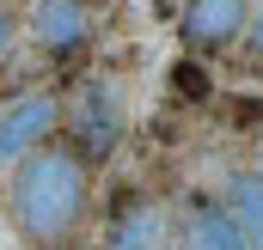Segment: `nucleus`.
<instances>
[{"label": "nucleus", "instance_id": "obj_8", "mask_svg": "<svg viewBox=\"0 0 263 250\" xmlns=\"http://www.w3.org/2000/svg\"><path fill=\"white\" fill-rule=\"evenodd\" d=\"M227 207H233L245 244L263 250V171H239V177L227 183Z\"/></svg>", "mask_w": 263, "mask_h": 250}, {"label": "nucleus", "instance_id": "obj_9", "mask_svg": "<svg viewBox=\"0 0 263 250\" xmlns=\"http://www.w3.org/2000/svg\"><path fill=\"white\" fill-rule=\"evenodd\" d=\"M172 92H178L184 104H202V98H208V73H202L196 61H178L172 67Z\"/></svg>", "mask_w": 263, "mask_h": 250}, {"label": "nucleus", "instance_id": "obj_1", "mask_svg": "<svg viewBox=\"0 0 263 250\" xmlns=\"http://www.w3.org/2000/svg\"><path fill=\"white\" fill-rule=\"evenodd\" d=\"M12 226L31 244H62L86 214L92 195V159L73 140H43L37 153H25L12 165Z\"/></svg>", "mask_w": 263, "mask_h": 250}, {"label": "nucleus", "instance_id": "obj_5", "mask_svg": "<svg viewBox=\"0 0 263 250\" xmlns=\"http://www.w3.org/2000/svg\"><path fill=\"white\" fill-rule=\"evenodd\" d=\"M31 37H37L49 55H73V49H86L92 18H86L80 0H37V12H31Z\"/></svg>", "mask_w": 263, "mask_h": 250}, {"label": "nucleus", "instance_id": "obj_3", "mask_svg": "<svg viewBox=\"0 0 263 250\" xmlns=\"http://www.w3.org/2000/svg\"><path fill=\"white\" fill-rule=\"evenodd\" d=\"M55 122H62V98L55 92H18L0 110V171H12L25 153L55 140Z\"/></svg>", "mask_w": 263, "mask_h": 250}, {"label": "nucleus", "instance_id": "obj_2", "mask_svg": "<svg viewBox=\"0 0 263 250\" xmlns=\"http://www.w3.org/2000/svg\"><path fill=\"white\" fill-rule=\"evenodd\" d=\"M62 116L73 122V147L86 159H110L117 153V140H123V104H117V86L110 79H86L62 104Z\"/></svg>", "mask_w": 263, "mask_h": 250}, {"label": "nucleus", "instance_id": "obj_7", "mask_svg": "<svg viewBox=\"0 0 263 250\" xmlns=\"http://www.w3.org/2000/svg\"><path fill=\"white\" fill-rule=\"evenodd\" d=\"M159 244H165V214H159L153 201H129V207L117 214L104 250H159Z\"/></svg>", "mask_w": 263, "mask_h": 250}, {"label": "nucleus", "instance_id": "obj_11", "mask_svg": "<svg viewBox=\"0 0 263 250\" xmlns=\"http://www.w3.org/2000/svg\"><path fill=\"white\" fill-rule=\"evenodd\" d=\"M12 61V18H6V12H0V67Z\"/></svg>", "mask_w": 263, "mask_h": 250}, {"label": "nucleus", "instance_id": "obj_10", "mask_svg": "<svg viewBox=\"0 0 263 250\" xmlns=\"http://www.w3.org/2000/svg\"><path fill=\"white\" fill-rule=\"evenodd\" d=\"M245 55H257V61H263V0L251 6V18H245Z\"/></svg>", "mask_w": 263, "mask_h": 250}, {"label": "nucleus", "instance_id": "obj_4", "mask_svg": "<svg viewBox=\"0 0 263 250\" xmlns=\"http://www.w3.org/2000/svg\"><path fill=\"white\" fill-rule=\"evenodd\" d=\"M245 18H251V0H184L178 31L196 55H220L245 37Z\"/></svg>", "mask_w": 263, "mask_h": 250}, {"label": "nucleus", "instance_id": "obj_6", "mask_svg": "<svg viewBox=\"0 0 263 250\" xmlns=\"http://www.w3.org/2000/svg\"><path fill=\"white\" fill-rule=\"evenodd\" d=\"M178 250H251V244H245V232H239V220H233L227 201H196L184 214Z\"/></svg>", "mask_w": 263, "mask_h": 250}]
</instances>
